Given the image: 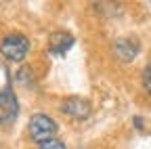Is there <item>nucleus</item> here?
<instances>
[{
	"label": "nucleus",
	"instance_id": "f257e3e1",
	"mask_svg": "<svg viewBox=\"0 0 151 149\" xmlns=\"http://www.w3.org/2000/svg\"><path fill=\"white\" fill-rule=\"evenodd\" d=\"M57 135V122L46 116V114H34L27 122V137L38 143V145H42L50 139H55Z\"/></svg>",
	"mask_w": 151,
	"mask_h": 149
},
{
	"label": "nucleus",
	"instance_id": "f03ea898",
	"mask_svg": "<svg viewBox=\"0 0 151 149\" xmlns=\"http://www.w3.org/2000/svg\"><path fill=\"white\" fill-rule=\"evenodd\" d=\"M0 53L6 61H13V63H19L27 57L29 53V40L25 38L23 34H9L2 38L0 42Z\"/></svg>",
	"mask_w": 151,
	"mask_h": 149
},
{
	"label": "nucleus",
	"instance_id": "7ed1b4c3",
	"mask_svg": "<svg viewBox=\"0 0 151 149\" xmlns=\"http://www.w3.org/2000/svg\"><path fill=\"white\" fill-rule=\"evenodd\" d=\"M19 116V101L13 90L0 92V124H13Z\"/></svg>",
	"mask_w": 151,
	"mask_h": 149
},
{
	"label": "nucleus",
	"instance_id": "20e7f679",
	"mask_svg": "<svg viewBox=\"0 0 151 149\" xmlns=\"http://www.w3.org/2000/svg\"><path fill=\"white\" fill-rule=\"evenodd\" d=\"M61 109H63L65 116H69L73 120H86L90 116V111H92L90 103L86 99H82V97H69V99H65L63 105H61Z\"/></svg>",
	"mask_w": 151,
	"mask_h": 149
},
{
	"label": "nucleus",
	"instance_id": "39448f33",
	"mask_svg": "<svg viewBox=\"0 0 151 149\" xmlns=\"http://www.w3.org/2000/svg\"><path fill=\"white\" fill-rule=\"evenodd\" d=\"M139 42L134 40V38H120V40H116V44H113V50H116V55L124 61V63H128V61H132L139 55Z\"/></svg>",
	"mask_w": 151,
	"mask_h": 149
},
{
	"label": "nucleus",
	"instance_id": "423d86ee",
	"mask_svg": "<svg viewBox=\"0 0 151 149\" xmlns=\"http://www.w3.org/2000/svg\"><path fill=\"white\" fill-rule=\"evenodd\" d=\"M73 42L76 40H73V36L69 32H55L50 36V40H48V50L52 55H63L73 46Z\"/></svg>",
	"mask_w": 151,
	"mask_h": 149
},
{
	"label": "nucleus",
	"instance_id": "0eeeda50",
	"mask_svg": "<svg viewBox=\"0 0 151 149\" xmlns=\"http://www.w3.org/2000/svg\"><path fill=\"white\" fill-rule=\"evenodd\" d=\"M9 82H11V73H9L6 65H4L2 61H0V92L11 90V88H9Z\"/></svg>",
	"mask_w": 151,
	"mask_h": 149
},
{
	"label": "nucleus",
	"instance_id": "6e6552de",
	"mask_svg": "<svg viewBox=\"0 0 151 149\" xmlns=\"http://www.w3.org/2000/svg\"><path fill=\"white\" fill-rule=\"evenodd\" d=\"M38 149H67L61 141H57V139H50V141H46V143H42V145H38Z\"/></svg>",
	"mask_w": 151,
	"mask_h": 149
},
{
	"label": "nucleus",
	"instance_id": "1a4fd4ad",
	"mask_svg": "<svg viewBox=\"0 0 151 149\" xmlns=\"http://www.w3.org/2000/svg\"><path fill=\"white\" fill-rule=\"evenodd\" d=\"M143 84H145V90L151 95V63L145 67V71H143Z\"/></svg>",
	"mask_w": 151,
	"mask_h": 149
},
{
	"label": "nucleus",
	"instance_id": "9d476101",
	"mask_svg": "<svg viewBox=\"0 0 151 149\" xmlns=\"http://www.w3.org/2000/svg\"><path fill=\"white\" fill-rule=\"evenodd\" d=\"M134 126H137V128H139V130H141V128H143V122H141V118H139V116H137V118H134Z\"/></svg>",
	"mask_w": 151,
	"mask_h": 149
}]
</instances>
